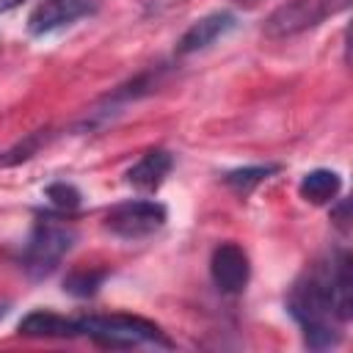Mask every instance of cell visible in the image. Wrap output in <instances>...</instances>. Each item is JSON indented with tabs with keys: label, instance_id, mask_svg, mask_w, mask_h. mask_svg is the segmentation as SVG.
<instances>
[{
	"label": "cell",
	"instance_id": "obj_19",
	"mask_svg": "<svg viewBox=\"0 0 353 353\" xmlns=\"http://www.w3.org/2000/svg\"><path fill=\"white\" fill-rule=\"evenodd\" d=\"M240 3H256V0H240Z\"/></svg>",
	"mask_w": 353,
	"mask_h": 353
},
{
	"label": "cell",
	"instance_id": "obj_11",
	"mask_svg": "<svg viewBox=\"0 0 353 353\" xmlns=\"http://www.w3.org/2000/svg\"><path fill=\"white\" fill-rule=\"evenodd\" d=\"M19 334L25 336H44V339H72L74 336V317H63L47 309H36L19 320Z\"/></svg>",
	"mask_w": 353,
	"mask_h": 353
},
{
	"label": "cell",
	"instance_id": "obj_14",
	"mask_svg": "<svg viewBox=\"0 0 353 353\" xmlns=\"http://www.w3.org/2000/svg\"><path fill=\"white\" fill-rule=\"evenodd\" d=\"M47 141H50V132H47V130H36V132L25 135V141H19L17 146H11V149H6V152L0 154V165L6 168V165H17V163L30 160Z\"/></svg>",
	"mask_w": 353,
	"mask_h": 353
},
{
	"label": "cell",
	"instance_id": "obj_4",
	"mask_svg": "<svg viewBox=\"0 0 353 353\" xmlns=\"http://www.w3.org/2000/svg\"><path fill=\"white\" fill-rule=\"evenodd\" d=\"M345 6L347 0H287L265 19L262 33L268 39H290L295 33L317 28L323 19L342 11Z\"/></svg>",
	"mask_w": 353,
	"mask_h": 353
},
{
	"label": "cell",
	"instance_id": "obj_12",
	"mask_svg": "<svg viewBox=\"0 0 353 353\" xmlns=\"http://www.w3.org/2000/svg\"><path fill=\"white\" fill-rule=\"evenodd\" d=\"M301 196L312 204H328L342 190V176L331 168H314L301 179Z\"/></svg>",
	"mask_w": 353,
	"mask_h": 353
},
{
	"label": "cell",
	"instance_id": "obj_7",
	"mask_svg": "<svg viewBox=\"0 0 353 353\" xmlns=\"http://www.w3.org/2000/svg\"><path fill=\"white\" fill-rule=\"evenodd\" d=\"M94 11H97L94 0H41L28 17V30L30 36H47Z\"/></svg>",
	"mask_w": 353,
	"mask_h": 353
},
{
	"label": "cell",
	"instance_id": "obj_15",
	"mask_svg": "<svg viewBox=\"0 0 353 353\" xmlns=\"http://www.w3.org/2000/svg\"><path fill=\"white\" fill-rule=\"evenodd\" d=\"M102 279H105V273H97V270H74V273L66 276L63 290L72 292V295H77V298H88V295L97 292V287L102 284Z\"/></svg>",
	"mask_w": 353,
	"mask_h": 353
},
{
	"label": "cell",
	"instance_id": "obj_10",
	"mask_svg": "<svg viewBox=\"0 0 353 353\" xmlns=\"http://www.w3.org/2000/svg\"><path fill=\"white\" fill-rule=\"evenodd\" d=\"M328 284L334 295V306L342 323L353 317V268H350V254L339 251L328 262Z\"/></svg>",
	"mask_w": 353,
	"mask_h": 353
},
{
	"label": "cell",
	"instance_id": "obj_3",
	"mask_svg": "<svg viewBox=\"0 0 353 353\" xmlns=\"http://www.w3.org/2000/svg\"><path fill=\"white\" fill-rule=\"evenodd\" d=\"M74 243H77V232L72 223H66L55 215H39L33 221L30 237L22 248L25 273L33 279L50 276L61 265V259L74 248Z\"/></svg>",
	"mask_w": 353,
	"mask_h": 353
},
{
	"label": "cell",
	"instance_id": "obj_17",
	"mask_svg": "<svg viewBox=\"0 0 353 353\" xmlns=\"http://www.w3.org/2000/svg\"><path fill=\"white\" fill-rule=\"evenodd\" d=\"M25 0H0V14H6V11H14L17 6H22Z\"/></svg>",
	"mask_w": 353,
	"mask_h": 353
},
{
	"label": "cell",
	"instance_id": "obj_18",
	"mask_svg": "<svg viewBox=\"0 0 353 353\" xmlns=\"http://www.w3.org/2000/svg\"><path fill=\"white\" fill-rule=\"evenodd\" d=\"M6 312H8V309H6L3 303H0V317H6Z\"/></svg>",
	"mask_w": 353,
	"mask_h": 353
},
{
	"label": "cell",
	"instance_id": "obj_9",
	"mask_svg": "<svg viewBox=\"0 0 353 353\" xmlns=\"http://www.w3.org/2000/svg\"><path fill=\"white\" fill-rule=\"evenodd\" d=\"M171 168H174L171 152H165V149H149L135 165H130L127 182H130L135 190L152 193V190H157V188L163 185V179L168 176Z\"/></svg>",
	"mask_w": 353,
	"mask_h": 353
},
{
	"label": "cell",
	"instance_id": "obj_8",
	"mask_svg": "<svg viewBox=\"0 0 353 353\" xmlns=\"http://www.w3.org/2000/svg\"><path fill=\"white\" fill-rule=\"evenodd\" d=\"M237 28V17L232 11H212L201 19H196L185 33L182 39L176 41V55H193V52H201L207 50L210 44H215L218 39H223L226 33H232Z\"/></svg>",
	"mask_w": 353,
	"mask_h": 353
},
{
	"label": "cell",
	"instance_id": "obj_2",
	"mask_svg": "<svg viewBox=\"0 0 353 353\" xmlns=\"http://www.w3.org/2000/svg\"><path fill=\"white\" fill-rule=\"evenodd\" d=\"M74 336H88L102 347H135V345H157L174 347V342L154 325L152 320L135 314H85L74 317Z\"/></svg>",
	"mask_w": 353,
	"mask_h": 353
},
{
	"label": "cell",
	"instance_id": "obj_16",
	"mask_svg": "<svg viewBox=\"0 0 353 353\" xmlns=\"http://www.w3.org/2000/svg\"><path fill=\"white\" fill-rule=\"evenodd\" d=\"M47 199L58 207V210H74L80 204V190L74 185H66V182H52L47 188Z\"/></svg>",
	"mask_w": 353,
	"mask_h": 353
},
{
	"label": "cell",
	"instance_id": "obj_13",
	"mask_svg": "<svg viewBox=\"0 0 353 353\" xmlns=\"http://www.w3.org/2000/svg\"><path fill=\"white\" fill-rule=\"evenodd\" d=\"M276 171H279L276 163H268V165H245V168L229 171V174L223 176V182H226L232 190H237V193H248L251 188H256L259 182H265L268 176H273Z\"/></svg>",
	"mask_w": 353,
	"mask_h": 353
},
{
	"label": "cell",
	"instance_id": "obj_1",
	"mask_svg": "<svg viewBox=\"0 0 353 353\" xmlns=\"http://www.w3.org/2000/svg\"><path fill=\"white\" fill-rule=\"evenodd\" d=\"M287 312L303 331V342L312 350H328L342 342V320L334 306L331 284H328V265H317L303 273L290 295Z\"/></svg>",
	"mask_w": 353,
	"mask_h": 353
},
{
	"label": "cell",
	"instance_id": "obj_6",
	"mask_svg": "<svg viewBox=\"0 0 353 353\" xmlns=\"http://www.w3.org/2000/svg\"><path fill=\"white\" fill-rule=\"evenodd\" d=\"M210 276H212V284L221 292H226V295L243 292L245 284H248V279H251L248 254L237 243H221V245H215V251L210 256Z\"/></svg>",
	"mask_w": 353,
	"mask_h": 353
},
{
	"label": "cell",
	"instance_id": "obj_5",
	"mask_svg": "<svg viewBox=\"0 0 353 353\" xmlns=\"http://www.w3.org/2000/svg\"><path fill=\"white\" fill-rule=\"evenodd\" d=\"M168 221V210L154 199H132L108 210L105 229L121 240H143L157 234Z\"/></svg>",
	"mask_w": 353,
	"mask_h": 353
}]
</instances>
